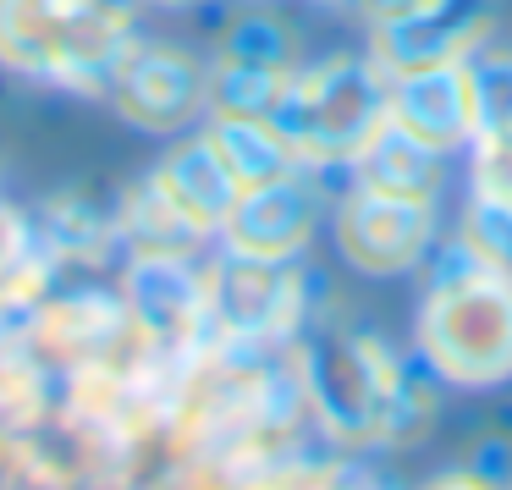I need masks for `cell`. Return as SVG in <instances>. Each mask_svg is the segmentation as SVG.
Wrapping results in <instances>:
<instances>
[{
	"label": "cell",
	"instance_id": "7a4b0ae2",
	"mask_svg": "<svg viewBox=\"0 0 512 490\" xmlns=\"http://www.w3.org/2000/svg\"><path fill=\"white\" fill-rule=\"evenodd\" d=\"M419 347L457 386H496L512 375V276L457 248L419 314Z\"/></svg>",
	"mask_w": 512,
	"mask_h": 490
},
{
	"label": "cell",
	"instance_id": "8992f818",
	"mask_svg": "<svg viewBox=\"0 0 512 490\" xmlns=\"http://www.w3.org/2000/svg\"><path fill=\"white\" fill-rule=\"evenodd\" d=\"M435 232L430 199H397V193L358 188L336 215V243L369 276H397V270L419 265Z\"/></svg>",
	"mask_w": 512,
	"mask_h": 490
},
{
	"label": "cell",
	"instance_id": "5bb4252c",
	"mask_svg": "<svg viewBox=\"0 0 512 490\" xmlns=\"http://www.w3.org/2000/svg\"><path fill=\"white\" fill-rule=\"evenodd\" d=\"M193 303H199V292H193L188 270L171 254H144V265L133 270V309L144 314L149 331H177V325H188Z\"/></svg>",
	"mask_w": 512,
	"mask_h": 490
},
{
	"label": "cell",
	"instance_id": "44dd1931",
	"mask_svg": "<svg viewBox=\"0 0 512 490\" xmlns=\"http://www.w3.org/2000/svg\"><path fill=\"white\" fill-rule=\"evenodd\" d=\"M325 6H364V0H325Z\"/></svg>",
	"mask_w": 512,
	"mask_h": 490
},
{
	"label": "cell",
	"instance_id": "ffe728a7",
	"mask_svg": "<svg viewBox=\"0 0 512 490\" xmlns=\"http://www.w3.org/2000/svg\"><path fill=\"white\" fill-rule=\"evenodd\" d=\"M149 6H199V0H149Z\"/></svg>",
	"mask_w": 512,
	"mask_h": 490
},
{
	"label": "cell",
	"instance_id": "7c38bea8",
	"mask_svg": "<svg viewBox=\"0 0 512 490\" xmlns=\"http://www.w3.org/2000/svg\"><path fill=\"white\" fill-rule=\"evenodd\" d=\"M204 138H210V149L226 160V171L237 177L243 193L248 188H270V182H281V177L298 171V155L287 149V138H281L270 122H259V116H210Z\"/></svg>",
	"mask_w": 512,
	"mask_h": 490
},
{
	"label": "cell",
	"instance_id": "6da1fadb",
	"mask_svg": "<svg viewBox=\"0 0 512 490\" xmlns=\"http://www.w3.org/2000/svg\"><path fill=\"white\" fill-rule=\"evenodd\" d=\"M133 50V17L116 0H0V67L28 83L105 94Z\"/></svg>",
	"mask_w": 512,
	"mask_h": 490
},
{
	"label": "cell",
	"instance_id": "9c48e42d",
	"mask_svg": "<svg viewBox=\"0 0 512 490\" xmlns=\"http://www.w3.org/2000/svg\"><path fill=\"white\" fill-rule=\"evenodd\" d=\"M155 188L166 193V204L193 226V232L226 226L232 204L243 199V188H237V177L226 171V160L210 149V138H193V144L171 149L155 171Z\"/></svg>",
	"mask_w": 512,
	"mask_h": 490
},
{
	"label": "cell",
	"instance_id": "ac0fdd59",
	"mask_svg": "<svg viewBox=\"0 0 512 490\" xmlns=\"http://www.w3.org/2000/svg\"><path fill=\"white\" fill-rule=\"evenodd\" d=\"M369 23H419V17H435L446 12V0H364Z\"/></svg>",
	"mask_w": 512,
	"mask_h": 490
},
{
	"label": "cell",
	"instance_id": "52a82bcc",
	"mask_svg": "<svg viewBox=\"0 0 512 490\" xmlns=\"http://www.w3.org/2000/svg\"><path fill=\"white\" fill-rule=\"evenodd\" d=\"M386 116L435 155L468 144L479 133V94L468 56L408 72V78H386Z\"/></svg>",
	"mask_w": 512,
	"mask_h": 490
},
{
	"label": "cell",
	"instance_id": "8fae6325",
	"mask_svg": "<svg viewBox=\"0 0 512 490\" xmlns=\"http://www.w3.org/2000/svg\"><path fill=\"white\" fill-rule=\"evenodd\" d=\"M215 303H221L226 325L237 331H276L287 325L292 303H298V287L287 276V259H248V254H232L215 281Z\"/></svg>",
	"mask_w": 512,
	"mask_h": 490
},
{
	"label": "cell",
	"instance_id": "3957f363",
	"mask_svg": "<svg viewBox=\"0 0 512 490\" xmlns=\"http://www.w3.org/2000/svg\"><path fill=\"white\" fill-rule=\"evenodd\" d=\"M386 116V72L358 56H331L287 78L270 127L298 160H353L369 127Z\"/></svg>",
	"mask_w": 512,
	"mask_h": 490
},
{
	"label": "cell",
	"instance_id": "30bf717a",
	"mask_svg": "<svg viewBox=\"0 0 512 490\" xmlns=\"http://www.w3.org/2000/svg\"><path fill=\"white\" fill-rule=\"evenodd\" d=\"M353 171L358 188L397 193V199H435V188H441V155L408 138L391 116H380L369 138L353 149Z\"/></svg>",
	"mask_w": 512,
	"mask_h": 490
},
{
	"label": "cell",
	"instance_id": "9a60e30c",
	"mask_svg": "<svg viewBox=\"0 0 512 490\" xmlns=\"http://www.w3.org/2000/svg\"><path fill=\"white\" fill-rule=\"evenodd\" d=\"M221 61L226 67H254V72H298V39L281 17L270 12H243L221 39Z\"/></svg>",
	"mask_w": 512,
	"mask_h": 490
},
{
	"label": "cell",
	"instance_id": "ba28073f",
	"mask_svg": "<svg viewBox=\"0 0 512 490\" xmlns=\"http://www.w3.org/2000/svg\"><path fill=\"white\" fill-rule=\"evenodd\" d=\"M314 215H320V199L314 188L292 171V177L270 182V188H248L243 199L226 215V248L248 259H292L314 232Z\"/></svg>",
	"mask_w": 512,
	"mask_h": 490
},
{
	"label": "cell",
	"instance_id": "5b68a950",
	"mask_svg": "<svg viewBox=\"0 0 512 490\" xmlns=\"http://www.w3.org/2000/svg\"><path fill=\"white\" fill-rule=\"evenodd\" d=\"M105 94H111L122 122L149 127V133H171V127H188L210 105V72L182 50L138 45Z\"/></svg>",
	"mask_w": 512,
	"mask_h": 490
},
{
	"label": "cell",
	"instance_id": "d6986e66",
	"mask_svg": "<svg viewBox=\"0 0 512 490\" xmlns=\"http://www.w3.org/2000/svg\"><path fill=\"white\" fill-rule=\"evenodd\" d=\"M424 490H496V485L479 479V474H441V479H430Z\"/></svg>",
	"mask_w": 512,
	"mask_h": 490
},
{
	"label": "cell",
	"instance_id": "277c9868",
	"mask_svg": "<svg viewBox=\"0 0 512 490\" xmlns=\"http://www.w3.org/2000/svg\"><path fill=\"white\" fill-rule=\"evenodd\" d=\"M314 397L353 441L397 435L408 424V386L386 358L369 353V342H325L314 353Z\"/></svg>",
	"mask_w": 512,
	"mask_h": 490
},
{
	"label": "cell",
	"instance_id": "2e32d148",
	"mask_svg": "<svg viewBox=\"0 0 512 490\" xmlns=\"http://www.w3.org/2000/svg\"><path fill=\"white\" fill-rule=\"evenodd\" d=\"M287 78H281V72H254V67H226V61H215V72H210V111L215 116H259V122H270V111H276Z\"/></svg>",
	"mask_w": 512,
	"mask_h": 490
},
{
	"label": "cell",
	"instance_id": "4fadbf2b",
	"mask_svg": "<svg viewBox=\"0 0 512 490\" xmlns=\"http://www.w3.org/2000/svg\"><path fill=\"white\" fill-rule=\"evenodd\" d=\"M441 61H463V34L446 28V12L419 17V23H380L375 28V67L386 78H408V72L441 67Z\"/></svg>",
	"mask_w": 512,
	"mask_h": 490
},
{
	"label": "cell",
	"instance_id": "e0dca14e",
	"mask_svg": "<svg viewBox=\"0 0 512 490\" xmlns=\"http://www.w3.org/2000/svg\"><path fill=\"white\" fill-rule=\"evenodd\" d=\"M463 243L474 248L479 259H490L496 270L512 276V182H485V188H479Z\"/></svg>",
	"mask_w": 512,
	"mask_h": 490
}]
</instances>
